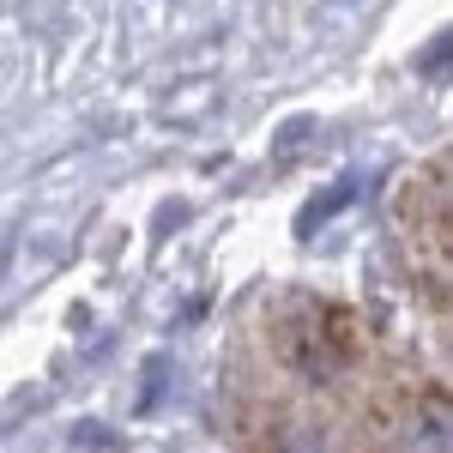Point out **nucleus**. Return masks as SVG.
I'll return each mask as SVG.
<instances>
[{
	"label": "nucleus",
	"instance_id": "f03ea898",
	"mask_svg": "<svg viewBox=\"0 0 453 453\" xmlns=\"http://www.w3.org/2000/svg\"><path fill=\"white\" fill-rule=\"evenodd\" d=\"M350 200V181H339V188H333V194H326V200H314L309 211H303V230H314V224H320V218H326V211H339Z\"/></svg>",
	"mask_w": 453,
	"mask_h": 453
},
{
	"label": "nucleus",
	"instance_id": "f257e3e1",
	"mask_svg": "<svg viewBox=\"0 0 453 453\" xmlns=\"http://www.w3.org/2000/svg\"><path fill=\"white\" fill-rule=\"evenodd\" d=\"M284 453H333V435H326V423H309V418H290L279 435Z\"/></svg>",
	"mask_w": 453,
	"mask_h": 453
},
{
	"label": "nucleus",
	"instance_id": "7ed1b4c3",
	"mask_svg": "<svg viewBox=\"0 0 453 453\" xmlns=\"http://www.w3.org/2000/svg\"><path fill=\"white\" fill-rule=\"evenodd\" d=\"M448 61H453V31H441V42H435V49H423V61H418V67L429 73V79H435V73L448 67Z\"/></svg>",
	"mask_w": 453,
	"mask_h": 453
}]
</instances>
